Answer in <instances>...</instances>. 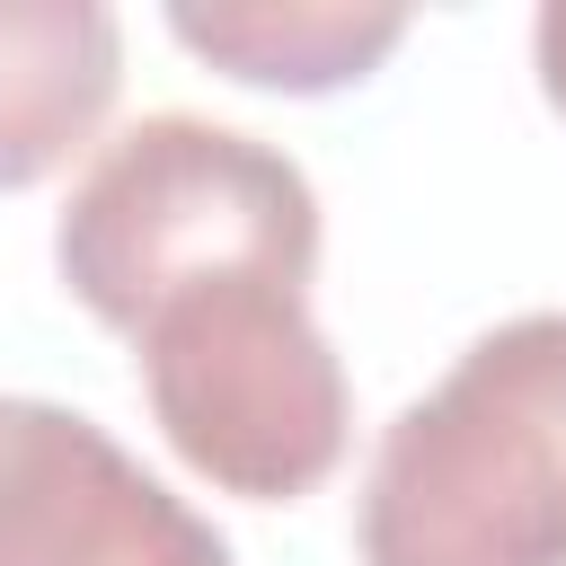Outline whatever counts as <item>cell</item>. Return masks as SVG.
<instances>
[{
    "instance_id": "3",
    "label": "cell",
    "mask_w": 566,
    "mask_h": 566,
    "mask_svg": "<svg viewBox=\"0 0 566 566\" xmlns=\"http://www.w3.org/2000/svg\"><path fill=\"white\" fill-rule=\"evenodd\" d=\"M159 442L239 504H301L345 469L354 389L310 318V283L221 274L159 301L133 336Z\"/></svg>"
},
{
    "instance_id": "1",
    "label": "cell",
    "mask_w": 566,
    "mask_h": 566,
    "mask_svg": "<svg viewBox=\"0 0 566 566\" xmlns=\"http://www.w3.org/2000/svg\"><path fill=\"white\" fill-rule=\"evenodd\" d=\"M363 566H566V310L486 327L407 398L354 495Z\"/></svg>"
},
{
    "instance_id": "4",
    "label": "cell",
    "mask_w": 566,
    "mask_h": 566,
    "mask_svg": "<svg viewBox=\"0 0 566 566\" xmlns=\"http://www.w3.org/2000/svg\"><path fill=\"white\" fill-rule=\"evenodd\" d=\"M0 566H230V539L97 416L0 398Z\"/></svg>"
},
{
    "instance_id": "2",
    "label": "cell",
    "mask_w": 566,
    "mask_h": 566,
    "mask_svg": "<svg viewBox=\"0 0 566 566\" xmlns=\"http://www.w3.org/2000/svg\"><path fill=\"white\" fill-rule=\"evenodd\" d=\"M62 292L133 336L159 301L221 274H318V195L292 150L212 124V115H142L80 168L53 221Z\"/></svg>"
},
{
    "instance_id": "7",
    "label": "cell",
    "mask_w": 566,
    "mask_h": 566,
    "mask_svg": "<svg viewBox=\"0 0 566 566\" xmlns=\"http://www.w3.org/2000/svg\"><path fill=\"white\" fill-rule=\"evenodd\" d=\"M531 62H539V97L566 115V0H548L531 18Z\"/></svg>"
},
{
    "instance_id": "5",
    "label": "cell",
    "mask_w": 566,
    "mask_h": 566,
    "mask_svg": "<svg viewBox=\"0 0 566 566\" xmlns=\"http://www.w3.org/2000/svg\"><path fill=\"white\" fill-rule=\"evenodd\" d=\"M124 88V27L97 0H0V195L71 168Z\"/></svg>"
},
{
    "instance_id": "6",
    "label": "cell",
    "mask_w": 566,
    "mask_h": 566,
    "mask_svg": "<svg viewBox=\"0 0 566 566\" xmlns=\"http://www.w3.org/2000/svg\"><path fill=\"white\" fill-rule=\"evenodd\" d=\"M168 35L212 62L239 88H274V97H327L371 80L398 44H407V9H354V0H177Z\"/></svg>"
}]
</instances>
